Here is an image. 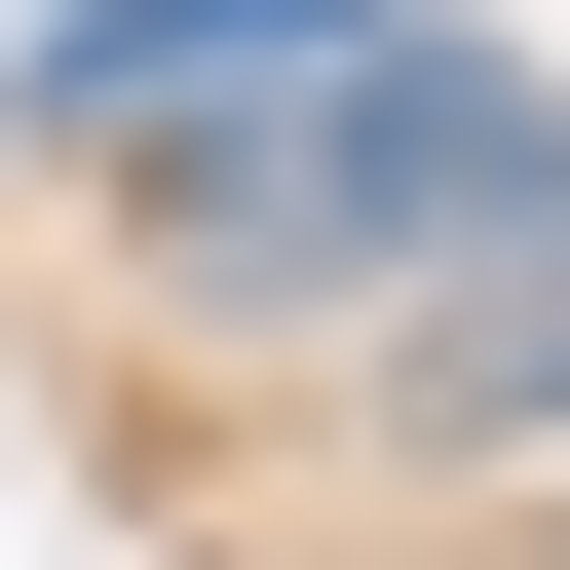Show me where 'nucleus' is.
<instances>
[{"label":"nucleus","instance_id":"1","mask_svg":"<svg viewBox=\"0 0 570 570\" xmlns=\"http://www.w3.org/2000/svg\"><path fill=\"white\" fill-rule=\"evenodd\" d=\"M570 228V115L494 77V39H419V0H343L305 77H228L190 153H153V305H228V343H419L456 266H532Z\"/></svg>","mask_w":570,"mask_h":570},{"label":"nucleus","instance_id":"2","mask_svg":"<svg viewBox=\"0 0 570 570\" xmlns=\"http://www.w3.org/2000/svg\"><path fill=\"white\" fill-rule=\"evenodd\" d=\"M305 39H343V0H39V115L77 153H190L228 77H305Z\"/></svg>","mask_w":570,"mask_h":570}]
</instances>
